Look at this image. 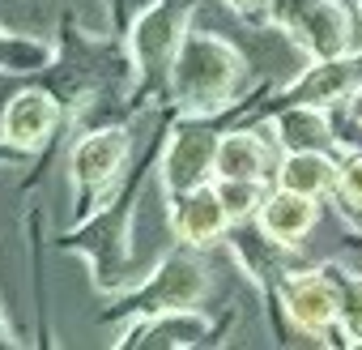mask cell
<instances>
[{
  "mask_svg": "<svg viewBox=\"0 0 362 350\" xmlns=\"http://www.w3.org/2000/svg\"><path fill=\"white\" fill-rule=\"evenodd\" d=\"M247 69H252V56L239 43H230L218 30L192 26L179 56H175V64H170L162 98L175 115L218 120L239 103V94L247 86Z\"/></svg>",
  "mask_w": 362,
  "mask_h": 350,
  "instance_id": "6da1fadb",
  "label": "cell"
},
{
  "mask_svg": "<svg viewBox=\"0 0 362 350\" xmlns=\"http://www.w3.org/2000/svg\"><path fill=\"white\" fill-rule=\"evenodd\" d=\"M141 193H145V171L132 166L124 188L94 218L64 231L69 239H60L64 252H73L90 265V282H94L98 295H124L136 282V273H132V231H136Z\"/></svg>",
  "mask_w": 362,
  "mask_h": 350,
  "instance_id": "7a4b0ae2",
  "label": "cell"
},
{
  "mask_svg": "<svg viewBox=\"0 0 362 350\" xmlns=\"http://www.w3.org/2000/svg\"><path fill=\"white\" fill-rule=\"evenodd\" d=\"M132 128L124 120L94 124L69 145V188H73V210H69V231L94 218L132 175Z\"/></svg>",
  "mask_w": 362,
  "mask_h": 350,
  "instance_id": "3957f363",
  "label": "cell"
},
{
  "mask_svg": "<svg viewBox=\"0 0 362 350\" xmlns=\"http://www.w3.org/2000/svg\"><path fill=\"white\" fill-rule=\"evenodd\" d=\"M192 18H197V0H153V5H145L128 22L124 43H128V56H132L141 103L166 94L170 64H175L179 47H184V39L192 30Z\"/></svg>",
  "mask_w": 362,
  "mask_h": 350,
  "instance_id": "277c9868",
  "label": "cell"
},
{
  "mask_svg": "<svg viewBox=\"0 0 362 350\" xmlns=\"http://www.w3.org/2000/svg\"><path fill=\"white\" fill-rule=\"evenodd\" d=\"M201 252L205 248L179 244L166 256H158V265L149 269V278H141L124 295H115L119 299V312L128 320H136V316L175 312V307H201L209 299V290H214V278H209V265H205Z\"/></svg>",
  "mask_w": 362,
  "mask_h": 350,
  "instance_id": "5b68a950",
  "label": "cell"
},
{
  "mask_svg": "<svg viewBox=\"0 0 362 350\" xmlns=\"http://www.w3.org/2000/svg\"><path fill=\"white\" fill-rule=\"evenodd\" d=\"M260 22L286 30L311 60L362 52V26L345 0H269Z\"/></svg>",
  "mask_w": 362,
  "mask_h": 350,
  "instance_id": "8992f818",
  "label": "cell"
},
{
  "mask_svg": "<svg viewBox=\"0 0 362 350\" xmlns=\"http://www.w3.org/2000/svg\"><path fill=\"white\" fill-rule=\"evenodd\" d=\"M218 145H222V128L214 120L175 115L170 137H166L162 158H158V180H162L166 201L218 180Z\"/></svg>",
  "mask_w": 362,
  "mask_h": 350,
  "instance_id": "52a82bcc",
  "label": "cell"
},
{
  "mask_svg": "<svg viewBox=\"0 0 362 350\" xmlns=\"http://www.w3.org/2000/svg\"><path fill=\"white\" fill-rule=\"evenodd\" d=\"M277 307L281 316L311 341H324L337 329L341 316V299H337V282L328 273V265H303L290 269L281 290H277Z\"/></svg>",
  "mask_w": 362,
  "mask_h": 350,
  "instance_id": "ba28073f",
  "label": "cell"
},
{
  "mask_svg": "<svg viewBox=\"0 0 362 350\" xmlns=\"http://www.w3.org/2000/svg\"><path fill=\"white\" fill-rule=\"evenodd\" d=\"M358 86H362V52L332 56V60H311L290 81H281L260 111L273 115L286 103H315V107H328L332 111V107H345Z\"/></svg>",
  "mask_w": 362,
  "mask_h": 350,
  "instance_id": "9c48e42d",
  "label": "cell"
},
{
  "mask_svg": "<svg viewBox=\"0 0 362 350\" xmlns=\"http://www.w3.org/2000/svg\"><path fill=\"white\" fill-rule=\"evenodd\" d=\"M69 120L60 94L52 86H22L5 98V107H0V137H5L9 145L26 149V154H43L52 145V137L60 132V124Z\"/></svg>",
  "mask_w": 362,
  "mask_h": 350,
  "instance_id": "30bf717a",
  "label": "cell"
},
{
  "mask_svg": "<svg viewBox=\"0 0 362 350\" xmlns=\"http://www.w3.org/2000/svg\"><path fill=\"white\" fill-rule=\"evenodd\" d=\"M222 244L230 248V256L239 261V269L247 273V282H252L269 303H277V290H281L286 273L294 269V248L281 244L277 235H269L256 218L235 222Z\"/></svg>",
  "mask_w": 362,
  "mask_h": 350,
  "instance_id": "8fae6325",
  "label": "cell"
},
{
  "mask_svg": "<svg viewBox=\"0 0 362 350\" xmlns=\"http://www.w3.org/2000/svg\"><path fill=\"white\" fill-rule=\"evenodd\" d=\"M209 337H214V320L201 307H175V312L128 320L115 346L119 350H192V346H205Z\"/></svg>",
  "mask_w": 362,
  "mask_h": 350,
  "instance_id": "7c38bea8",
  "label": "cell"
},
{
  "mask_svg": "<svg viewBox=\"0 0 362 350\" xmlns=\"http://www.w3.org/2000/svg\"><path fill=\"white\" fill-rule=\"evenodd\" d=\"M170 227H175V239L179 244H192V248H214L226 239V231L235 227L230 222V210L218 193V180L184 193L170 201Z\"/></svg>",
  "mask_w": 362,
  "mask_h": 350,
  "instance_id": "4fadbf2b",
  "label": "cell"
},
{
  "mask_svg": "<svg viewBox=\"0 0 362 350\" xmlns=\"http://www.w3.org/2000/svg\"><path fill=\"white\" fill-rule=\"evenodd\" d=\"M277 141L273 132H260L252 124H235L222 132L218 145V180H260L273 184L277 180Z\"/></svg>",
  "mask_w": 362,
  "mask_h": 350,
  "instance_id": "5bb4252c",
  "label": "cell"
},
{
  "mask_svg": "<svg viewBox=\"0 0 362 350\" xmlns=\"http://www.w3.org/2000/svg\"><path fill=\"white\" fill-rule=\"evenodd\" d=\"M269 132L277 141L281 154H294V149H324V154H341L345 158V145L332 128V115L328 107H315V103H286L269 115Z\"/></svg>",
  "mask_w": 362,
  "mask_h": 350,
  "instance_id": "9a60e30c",
  "label": "cell"
},
{
  "mask_svg": "<svg viewBox=\"0 0 362 350\" xmlns=\"http://www.w3.org/2000/svg\"><path fill=\"white\" fill-rule=\"evenodd\" d=\"M256 222H260L269 235H277L281 244L298 248V244L311 235V227L320 222V201H315V197H303V193H294V188L273 184V188L264 193L260 210H256Z\"/></svg>",
  "mask_w": 362,
  "mask_h": 350,
  "instance_id": "2e32d148",
  "label": "cell"
},
{
  "mask_svg": "<svg viewBox=\"0 0 362 350\" xmlns=\"http://www.w3.org/2000/svg\"><path fill=\"white\" fill-rule=\"evenodd\" d=\"M337 175H341V154H324V149H294L281 154L277 162V180L281 188H294L303 197H332L337 193Z\"/></svg>",
  "mask_w": 362,
  "mask_h": 350,
  "instance_id": "e0dca14e",
  "label": "cell"
},
{
  "mask_svg": "<svg viewBox=\"0 0 362 350\" xmlns=\"http://www.w3.org/2000/svg\"><path fill=\"white\" fill-rule=\"evenodd\" d=\"M60 56V39H39L22 35L0 22V73L9 77H43Z\"/></svg>",
  "mask_w": 362,
  "mask_h": 350,
  "instance_id": "ac0fdd59",
  "label": "cell"
},
{
  "mask_svg": "<svg viewBox=\"0 0 362 350\" xmlns=\"http://www.w3.org/2000/svg\"><path fill=\"white\" fill-rule=\"evenodd\" d=\"M332 282H337V299H341V316H337V333L345 346H362V269L345 265V261H324Z\"/></svg>",
  "mask_w": 362,
  "mask_h": 350,
  "instance_id": "d6986e66",
  "label": "cell"
},
{
  "mask_svg": "<svg viewBox=\"0 0 362 350\" xmlns=\"http://www.w3.org/2000/svg\"><path fill=\"white\" fill-rule=\"evenodd\" d=\"M64 5L60 0H0V22L22 30V35H39V39H56L60 22H64Z\"/></svg>",
  "mask_w": 362,
  "mask_h": 350,
  "instance_id": "ffe728a7",
  "label": "cell"
},
{
  "mask_svg": "<svg viewBox=\"0 0 362 350\" xmlns=\"http://www.w3.org/2000/svg\"><path fill=\"white\" fill-rule=\"evenodd\" d=\"M269 188L273 184H260V180H218V193H222V201L230 210V222L256 218V210H260V201H264Z\"/></svg>",
  "mask_w": 362,
  "mask_h": 350,
  "instance_id": "44dd1931",
  "label": "cell"
},
{
  "mask_svg": "<svg viewBox=\"0 0 362 350\" xmlns=\"http://www.w3.org/2000/svg\"><path fill=\"white\" fill-rule=\"evenodd\" d=\"M337 210H358L362 214V149H349L341 158V175H337Z\"/></svg>",
  "mask_w": 362,
  "mask_h": 350,
  "instance_id": "7402d4cb",
  "label": "cell"
},
{
  "mask_svg": "<svg viewBox=\"0 0 362 350\" xmlns=\"http://www.w3.org/2000/svg\"><path fill=\"white\" fill-rule=\"evenodd\" d=\"M145 5H153V0H111V22H115V30L124 35V30H128V22H132Z\"/></svg>",
  "mask_w": 362,
  "mask_h": 350,
  "instance_id": "603a6c76",
  "label": "cell"
},
{
  "mask_svg": "<svg viewBox=\"0 0 362 350\" xmlns=\"http://www.w3.org/2000/svg\"><path fill=\"white\" fill-rule=\"evenodd\" d=\"M26 162H35V154H26V149H18L0 137V166H26Z\"/></svg>",
  "mask_w": 362,
  "mask_h": 350,
  "instance_id": "cb8c5ba5",
  "label": "cell"
},
{
  "mask_svg": "<svg viewBox=\"0 0 362 350\" xmlns=\"http://www.w3.org/2000/svg\"><path fill=\"white\" fill-rule=\"evenodd\" d=\"M222 5H226L230 13H239V18H264V5H269V0H222Z\"/></svg>",
  "mask_w": 362,
  "mask_h": 350,
  "instance_id": "d4e9b609",
  "label": "cell"
},
{
  "mask_svg": "<svg viewBox=\"0 0 362 350\" xmlns=\"http://www.w3.org/2000/svg\"><path fill=\"white\" fill-rule=\"evenodd\" d=\"M345 120H349L354 128H362V86H358V90H354V98L345 103Z\"/></svg>",
  "mask_w": 362,
  "mask_h": 350,
  "instance_id": "484cf974",
  "label": "cell"
},
{
  "mask_svg": "<svg viewBox=\"0 0 362 350\" xmlns=\"http://www.w3.org/2000/svg\"><path fill=\"white\" fill-rule=\"evenodd\" d=\"M5 346H18V337H13V324L5 320V307H0V350Z\"/></svg>",
  "mask_w": 362,
  "mask_h": 350,
  "instance_id": "4316f807",
  "label": "cell"
},
{
  "mask_svg": "<svg viewBox=\"0 0 362 350\" xmlns=\"http://www.w3.org/2000/svg\"><path fill=\"white\" fill-rule=\"evenodd\" d=\"M358 9H362V0H358Z\"/></svg>",
  "mask_w": 362,
  "mask_h": 350,
  "instance_id": "83f0119b",
  "label": "cell"
}]
</instances>
